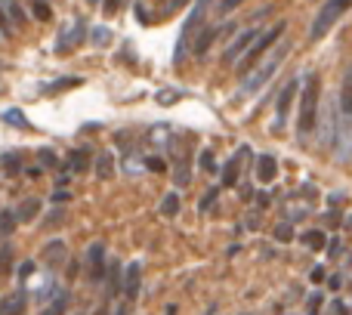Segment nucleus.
<instances>
[{
    "instance_id": "7ed1b4c3",
    "label": "nucleus",
    "mask_w": 352,
    "mask_h": 315,
    "mask_svg": "<svg viewBox=\"0 0 352 315\" xmlns=\"http://www.w3.org/2000/svg\"><path fill=\"white\" fill-rule=\"evenodd\" d=\"M285 31H287V22H285V19H281L278 25H272V28L260 31V34H256V41L248 47V53L241 56V62H238V65H235V68H238V74H248V72H254V68L260 65V56L266 53V50L272 47V43H278Z\"/></svg>"
},
{
    "instance_id": "de8ad7c7",
    "label": "nucleus",
    "mask_w": 352,
    "mask_h": 315,
    "mask_svg": "<svg viewBox=\"0 0 352 315\" xmlns=\"http://www.w3.org/2000/svg\"><path fill=\"white\" fill-rule=\"evenodd\" d=\"M164 315H176V303H167V309H164Z\"/></svg>"
},
{
    "instance_id": "c85d7f7f",
    "label": "nucleus",
    "mask_w": 352,
    "mask_h": 315,
    "mask_svg": "<svg viewBox=\"0 0 352 315\" xmlns=\"http://www.w3.org/2000/svg\"><path fill=\"white\" fill-rule=\"evenodd\" d=\"M12 28H16V25L10 22V16H6V10H3V6H0V37H12Z\"/></svg>"
},
{
    "instance_id": "4be33fe9",
    "label": "nucleus",
    "mask_w": 352,
    "mask_h": 315,
    "mask_svg": "<svg viewBox=\"0 0 352 315\" xmlns=\"http://www.w3.org/2000/svg\"><path fill=\"white\" fill-rule=\"evenodd\" d=\"M0 6L6 10V16H10L12 25H22L25 22V10L19 6V0H0Z\"/></svg>"
},
{
    "instance_id": "ddd939ff",
    "label": "nucleus",
    "mask_w": 352,
    "mask_h": 315,
    "mask_svg": "<svg viewBox=\"0 0 352 315\" xmlns=\"http://www.w3.org/2000/svg\"><path fill=\"white\" fill-rule=\"evenodd\" d=\"M275 176H278V161H275V155H260V161H256V180H260L263 186H269V182H275Z\"/></svg>"
},
{
    "instance_id": "2f4dec72",
    "label": "nucleus",
    "mask_w": 352,
    "mask_h": 315,
    "mask_svg": "<svg viewBox=\"0 0 352 315\" xmlns=\"http://www.w3.org/2000/svg\"><path fill=\"white\" fill-rule=\"evenodd\" d=\"M41 164H43V167H56V164H59V158H56L53 149H41Z\"/></svg>"
},
{
    "instance_id": "393cba45",
    "label": "nucleus",
    "mask_w": 352,
    "mask_h": 315,
    "mask_svg": "<svg viewBox=\"0 0 352 315\" xmlns=\"http://www.w3.org/2000/svg\"><path fill=\"white\" fill-rule=\"evenodd\" d=\"M161 213H164V217H176V213H179V195L176 192L164 195V201H161Z\"/></svg>"
},
{
    "instance_id": "9b49d317",
    "label": "nucleus",
    "mask_w": 352,
    "mask_h": 315,
    "mask_svg": "<svg viewBox=\"0 0 352 315\" xmlns=\"http://www.w3.org/2000/svg\"><path fill=\"white\" fill-rule=\"evenodd\" d=\"M256 34H260V31H256L254 25H250V28H244V31H238V37L229 43V47H226L223 62H235V59H241V56L248 53V47H250V43L256 41Z\"/></svg>"
},
{
    "instance_id": "4c0bfd02",
    "label": "nucleus",
    "mask_w": 352,
    "mask_h": 315,
    "mask_svg": "<svg viewBox=\"0 0 352 315\" xmlns=\"http://www.w3.org/2000/svg\"><path fill=\"white\" fill-rule=\"evenodd\" d=\"M31 272H34V263H31V260H28V263H22V266H19V281H25Z\"/></svg>"
},
{
    "instance_id": "f3484780",
    "label": "nucleus",
    "mask_w": 352,
    "mask_h": 315,
    "mask_svg": "<svg viewBox=\"0 0 352 315\" xmlns=\"http://www.w3.org/2000/svg\"><path fill=\"white\" fill-rule=\"evenodd\" d=\"M223 28H204V31H198V37H195V43H192V53L195 56H204L207 50H210V43L217 41V34Z\"/></svg>"
},
{
    "instance_id": "09e8293b",
    "label": "nucleus",
    "mask_w": 352,
    "mask_h": 315,
    "mask_svg": "<svg viewBox=\"0 0 352 315\" xmlns=\"http://www.w3.org/2000/svg\"><path fill=\"white\" fill-rule=\"evenodd\" d=\"M207 315H213V309H210V312H207Z\"/></svg>"
},
{
    "instance_id": "37998d69",
    "label": "nucleus",
    "mask_w": 352,
    "mask_h": 315,
    "mask_svg": "<svg viewBox=\"0 0 352 315\" xmlns=\"http://www.w3.org/2000/svg\"><path fill=\"white\" fill-rule=\"evenodd\" d=\"M324 279V266H316V269H312V281H316V285H318V281H322Z\"/></svg>"
},
{
    "instance_id": "473e14b6",
    "label": "nucleus",
    "mask_w": 352,
    "mask_h": 315,
    "mask_svg": "<svg viewBox=\"0 0 352 315\" xmlns=\"http://www.w3.org/2000/svg\"><path fill=\"white\" fill-rule=\"evenodd\" d=\"M244 0H219V16H226V12H232V10H238V6H241Z\"/></svg>"
},
{
    "instance_id": "c756f323",
    "label": "nucleus",
    "mask_w": 352,
    "mask_h": 315,
    "mask_svg": "<svg viewBox=\"0 0 352 315\" xmlns=\"http://www.w3.org/2000/svg\"><path fill=\"white\" fill-rule=\"evenodd\" d=\"M12 266V248L6 244V248H0V272H10Z\"/></svg>"
},
{
    "instance_id": "0eeeda50",
    "label": "nucleus",
    "mask_w": 352,
    "mask_h": 315,
    "mask_svg": "<svg viewBox=\"0 0 352 315\" xmlns=\"http://www.w3.org/2000/svg\"><path fill=\"white\" fill-rule=\"evenodd\" d=\"M105 272H109V263H105V244L102 241H93L87 248V275H90L93 285L105 281Z\"/></svg>"
},
{
    "instance_id": "58836bf2",
    "label": "nucleus",
    "mask_w": 352,
    "mask_h": 315,
    "mask_svg": "<svg viewBox=\"0 0 352 315\" xmlns=\"http://www.w3.org/2000/svg\"><path fill=\"white\" fill-rule=\"evenodd\" d=\"M269 204H272V198H269L266 192H260V195H256V210H266Z\"/></svg>"
},
{
    "instance_id": "a878e982",
    "label": "nucleus",
    "mask_w": 352,
    "mask_h": 315,
    "mask_svg": "<svg viewBox=\"0 0 352 315\" xmlns=\"http://www.w3.org/2000/svg\"><path fill=\"white\" fill-rule=\"evenodd\" d=\"M188 180H192V173H188V158H179V164H176V186H188Z\"/></svg>"
},
{
    "instance_id": "f257e3e1",
    "label": "nucleus",
    "mask_w": 352,
    "mask_h": 315,
    "mask_svg": "<svg viewBox=\"0 0 352 315\" xmlns=\"http://www.w3.org/2000/svg\"><path fill=\"white\" fill-rule=\"evenodd\" d=\"M318 111H322V78L316 72H309L297 105V140H309L312 136V130L318 124Z\"/></svg>"
},
{
    "instance_id": "6e6552de",
    "label": "nucleus",
    "mask_w": 352,
    "mask_h": 315,
    "mask_svg": "<svg viewBox=\"0 0 352 315\" xmlns=\"http://www.w3.org/2000/svg\"><path fill=\"white\" fill-rule=\"evenodd\" d=\"M300 90V78H291L285 84V90L278 93V109H275V121H272V130H281L287 124V115H291V105H294V96Z\"/></svg>"
},
{
    "instance_id": "20e7f679",
    "label": "nucleus",
    "mask_w": 352,
    "mask_h": 315,
    "mask_svg": "<svg viewBox=\"0 0 352 315\" xmlns=\"http://www.w3.org/2000/svg\"><path fill=\"white\" fill-rule=\"evenodd\" d=\"M349 6H352V0H324V6L318 10L316 22H312V28H309V41H322L331 31V25H334Z\"/></svg>"
},
{
    "instance_id": "4468645a",
    "label": "nucleus",
    "mask_w": 352,
    "mask_h": 315,
    "mask_svg": "<svg viewBox=\"0 0 352 315\" xmlns=\"http://www.w3.org/2000/svg\"><path fill=\"white\" fill-rule=\"evenodd\" d=\"M121 279H124V275H121V263L111 260L109 263V272H105V300H111L118 291H121Z\"/></svg>"
},
{
    "instance_id": "49530a36",
    "label": "nucleus",
    "mask_w": 352,
    "mask_h": 315,
    "mask_svg": "<svg viewBox=\"0 0 352 315\" xmlns=\"http://www.w3.org/2000/svg\"><path fill=\"white\" fill-rule=\"evenodd\" d=\"M127 312H130V306H127V303H121V306H118V309L111 312V315H127Z\"/></svg>"
},
{
    "instance_id": "79ce46f5",
    "label": "nucleus",
    "mask_w": 352,
    "mask_h": 315,
    "mask_svg": "<svg viewBox=\"0 0 352 315\" xmlns=\"http://www.w3.org/2000/svg\"><path fill=\"white\" fill-rule=\"evenodd\" d=\"M146 167H148V170H164V164H161L158 158H148V161H146Z\"/></svg>"
},
{
    "instance_id": "b1692460",
    "label": "nucleus",
    "mask_w": 352,
    "mask_h": 315,
    "mask_svg": "<svg viewBox=\"0 0 352 315\" xmlns=\"http://www.w3.org/2000/svg\"><path fill=\"white\" fill-rule=\"evenodd\" d=\"M84 37V22H78L72 31H65V37H62L59 43H56V50H68V43H74V41H80Z\"/></svg>"
},
{
    "instance_id": "dca6fc26",
    "label": "nucleus",
    "mask_w": 352,
    "mask_h": 315,
    "mask_svg": "<svg viewBox=\"0 0 352 315\" xmlns=\"http://www.w3.org/2000/svg\"><path fill=\"white\" fill-rule=\"evenodd\" d=\"M90 146H80V149H74V152H68V167L74 170V173H84L87 167H90Z\"/></svg>"
},
{
    "instance_id": "72a5a7b5",
    "label": "nucleus",
    "mask_w": 352,
    "mask_h": 315,
    "mask_svg": "<svg viewBox=\"0 0 352 315\" xmlns=\"http://www.w3.org/2000/svg\"><path fill=\"white\" fill-rule=\"evenodd\" d=\"M322 303H324V294H312V297H309V315H318Z\"/></svg>"
},
{
    "instance_id": "c9c22d12",
    "label": "nucleus",
    "mask_w": 352,
    "mask_h": 315,
    "mask_svg": "<svg viewBox=\"0 0 352 315\" xmlns=\"http://www.w3.org/2000/svg\"><path fill=\"white\" fill-rule=\"evenodd\" d=\"M93 41H96V43H109L111 41V31L109 28H96V31H93Z\"/></svg>"
},
{
    "instance_id": "a18cd8bd",
    "label": "nucleus",
    "mask_w": 352,
    "mask_h": 315,
    "mask_svg": "<svg viewBox=\"0 0 352 315\" xmlns=\"http://www.w3.org/2000/svg\"><path fill=\"white\" fill-rule=\"evenodd\" d=\"M340 285H343V279H340V275H334V279H331V291H337Z\"/></svg>"
},
{
    "instance_id": "a211bd4d",
    "label": "nucleus",
    "mask_w": 352,
    "mask_h": 315,
    "mask_svg": "<svg viewBox=\"0 0 352 315\" xmlns=\"http://www.w3.org/2000/svg\"><path fill=\"white\" fill-rule=\"evenodd\" d=\"M37 213H41V201H37V198H25L22 204L16 207V219H19V223H31V219H37Z\"/></svg>"
},
{
    "instance_id": "c03bdc74",
    "label": "nucleus",
    "mask_w": 352,
    "mask_h": 315,
    "mask_svg": "<svg viewBox=\"0 0 352 315\" xmlns=\"http://www.w3.org/2000/svg\"><path fill=\"white\" fill-rule=\"evenodd\" d=\"M328 254H331V257L340 254V241H331V244H328Z\"/></svg>"
},
{
    "instance_id": "39448f33",
    "label": "nucleus",
    "mask_w": 352,
    "mask_h": 315,
    "mask_svg": "<svg viewBox=\"0 0 352 315\" xmlns=\"http://www.w3.org/2000/svg\"><path fill=\"white\" fill-rule=\"evenodd\" d=\"M207 6H210V0H195V6H192V12H188V19L182 22L179 43H176V50H173V62H182V56L188 53V41L195 37V28H198L201 22H204Z\"/></svg>"
},
{
    "instance_id": "1a4fd4ad",
    "label": "nucleus",
    "mask_w": 352,
    "mask_h": 315,
    "mask_svg": "<svg viewBox=\"0 0 352 315\" xmlns=\"http://www.w3.org/2000/svg\"><path fill=\"white\" fill-rule=\"evenodd\" d=\"M248 155H250V146H241L235 155L229 158V161L223 164V170H219V180H223L226 188L238 186V176H241V164H244V158H248Z\"/></svg>"
},
{
    "instance_id": "6ab92c4d",
    "label": "nucleus",
    "mask_w": 352,
    "mask_h": 315,
    "mask_svg": "<svg viewBox=\"0 0 352 315\" xmlns=\"http://www.w3.org/2000/svg\"><path fill=\"white\" fill-rule=\"evenodd\" d=\"M96 176L99 180H111L115 176V155L111 152H102L96 158Z\"/></svg>"
},
{
    "instance_id": "aec40b11",
    "label": "nucleus",
    "mask_w": 352,
    "mask_h": 315,
    "mask_svg": "<svg viewBox=\"0 0 352 315\" xmlns=\"http://www.w3.org/2000/svg\"><path fill=\"white\" fill-rule=\"evenodd\" d=\"M25 309V291H16L6 303H0V315H22Z\"/></svg>"
},
{
    "instance_id": "2eb2a0df",
    "label": "nucleus",
    "mask_w": 352,
    "mask_h": 315,
    "mask_svg": "<svg viewBox=\"0 0 352 315\" xmlns=\"http://www.w3.org/2000/svg\"><path fill=\"white\" fill-rule=\"evenodd\" d=\"M43 263H47V266H62V263H65V241H62V238H53V241L43 248Z\"/></svg>"
},
{
    "instance_id": "412c9836",
    "label": "nucleus",
    "mask_w": 352,
    "mask_h": 315,
    "mask_svg": "<svg viewBox=\"0 0 352 315\" xmlns=\"http://www.w3.org/2000/svg\"><path fill=\"white\" fill-rule=\"evenodd\" d=\"M300 241L312 250H322L324 248V232L322 229H309V232H300Z\"/></svg>"
},
{
    "instance_id": "e433bc0d",
    "label": "nucleus",
    "mask_w": 352,
    "mask_h": 315,
    "mask_svg": "<svg viewBox=\"0 0 352 315\" xmlns=\"http://www.w3.org/2000/svg\"><path fill=\"white\" fill-rule=\"evenodd\" d=\"M275 238H278V241H291V226H278V229H275Z\"/></svg>"
},
{
    "instance_id": "bb28decb",
    "label": "nucleus",
    "mask_w": 352,
    "mask_h": 315,
    "mask_svg": "<svg viewBox=\"0 0 352 315\" xmlns=\"http://www.w3.org/2000/svg\"><path fill=\"white\" fill-rule=\"evenodd\" d=\"M65 306H68V297H65V294H59V297H56V303H50L41 315H65Z\"/></svg>"
},
{
    "instance_id": "f03ea898",
    "label": "nucleus",
    "mask_w": 352,
    "mask_h": 315,
    "mask_svg": "<svg viewBox=\"0 0 352 315\" xmlns=\"http://www.w3.org/2000/svg\"><path fill=\"white\" fill-rule=\"evenodd\" d=\"M291 53V43H285L281 41L278 43V50H275L272 56H269L266 62H263V65H256L254 72H248L244 74V84H241V96H250V93H260L263 87L269 84V80L275 78V72H278L281 68V62H285V56Z\"/></svg>"
},
{
    "instance_id": "5701e85b",
    "label": "nucleus",
    "mask_w": 352,
    "mask_h": 315,
    "mask_svg": "<svg viewBox=\"0 0 352 315\" xmlns=\"http://www.w3.org/2000/svg\"><path fill=\"white\" fill-rule=\"evenodd\" d=\"M16 223H19V219H16V210H10V207H6V210L0 213V235L10 238L12 232H16Z\"/></svg>"
},
{
    "instance_id": "ea45409f",
    "label": "nucleus",
    "mask_w": 352,
    "mask_h": 315,
    "mask_svg": "<svg viewBox=\"0 0 352 315\" xmlns=\"http://www.w3.org/2000/svg\"><path fill=\"white\" fill-rule=\"evenodd\" d=\"M346 312H349V306L337 300V303H331V312H328V315H346Z\"/></svg>"
},
{
    "instance_id": "7c9ffc66",
    "label": "nucleus",
    "mask_w": 352,
    "mask_h": 315,
    "mask_svg": "<svg viewBox=\"0 0 352 315\" xmlns=\"http://www.w3.org/2000/svg\"><path fill=\"white\" fill-rule=\"evenodd\" d=\"M217 195H219V188H207L204 192V198L198 201V210H210V204L217 201Z\"/></svg>"
},
{
    "instance_id": "9d476101",
    "label": "nucleus",
    "mask_w": 352,
    "mask_h": 315,
    "mask_svg": "<svg viewBox=\"0 0 352 315\" xmlns=\"http://www.w3.org/2000/svg\"><path fill=\"white\" fill-rule=\"evenodd\" d=\"M140 285H142V263L133 260L124 269V279H121V294L127 297V303H133L140 297Z\"/></svg>"
},
{
    "instance_id": "a19ab883",
    "label": "nucleus",
    "mask_w": 352,
    "mask_h": 315,
    "mask_svg": "<svg viewBox=\"0 0 352 315\" xmlns=\"http://www.w3.org/2000/svg\"><path fill=\"white\" fill-rule=\"evenodd\" d=\"M201 167H204V170H213V155H210V152L201 155Z\"/></svg>"
},
{
    "instance_id": "423d86ee",
    "label": "nucleus",
    "mask_w": 352,
    "mask_h": 315,
    "mask_svg": "<svg viewBox=\"0 0 352 315\" xmlns=\"http://www.w3.org/2000/svg\"><path fill=\"white\" fill-rule=\"evenodd\" d=\"M337 133H340V109L334 102H324L322 111H318V146L334 149Z\"/></svg>"
},
{
    "instance_id": "cd10ccee",
    "label": "nucleus",
    "mask_w": 352,
    "mask_h": 315,
    "mask_svg": "<svg viewBox=\"0 0 352 315\" xmlns=\"http://www.w3.org/2000/svg\"><path fill=\"white\" fill-rule=\"evenodd\" d=\"M31 10H34V19H41V22H50V16H53V12H50V6H47V0H34V3H31Z\"/></svg>"
},
{
    "instance_id": "f704fd0d",
    "label": "nucleus",
    "mask_w": 352,
    "mask_h": 315,
    "mask_svg": "<svg viewBox=\"0 0 352 315\" xmlns=\"http://www.w3.org/2000/svg\"><path fill=\"white\" fill-rule=\"evenodd\" d=\"M3 121H6V124H22V127H25V124H28V121H25V118H22V111H16V109H12V111H6V115H3Z\"/></svg>"
},
{
    "instance_id": "f8f14e48",
    "label": "nucleus",
    "mask_w": 352,
    "mask_h": 315,
    "mask_svg": "<svg viewBox=\"0 0 352 315\" xmlns=\"http://www.w3.org/2000/svg\"><path fill=\"white\" fill-rule=\"evenodd\" d=\"M340 124H346L352 127V65L346 68V74H343V87H340Z\"/></svg>"
}]
</instances>
